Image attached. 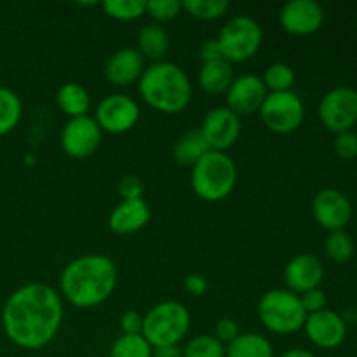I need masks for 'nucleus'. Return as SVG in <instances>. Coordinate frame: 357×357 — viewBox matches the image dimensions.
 <instances>
[{
	"instance_id": "nucleus-1",
	"label": "nucleus",
	"mask_w": 357,
	"mask_h": 357,
	"mask_svg": "<svg viewBox=\"0 0 357 357\" xmlns=\"http://www.w3.org/2000/svg\"><path fill=\"white\" fill-rule=\"evenodd\" d=\"M63 298L58 289L30 282L10 293L2 309L6 337L24 351H40L51 344L61 328Z\"/></svg>"
},
{
	"instance_id": "nucleus-2",
	"label": "nucleus",
	"mask_w": 357,
	"mask_h": 357,
	"mask_svg": "<svg viewBox=\"0 0 357 357\" xmlns=\"http://www.w3.org/2000/svg\"><path fill=\"white\" fill-rule=\"evenodd\" d=\"M117 286V267L105 255H84L63 268L59 295L77 309H94L107 302Z\"/></svg>"
},
{
	"instance_id": "nucleus-3",
	"label": "nucleus",
	"mask_w": 357,
	"mask_h": 357,
	"mask_svg": "<svg viewBox=\"0 0 357 357\" xmlns=\"http://www.w3.org/2000/svg\"><path fill=\"white\" fill-rule=\"evenodd\" d=\"M139 96L155 112L166 115L181 114L192 101V82L176 63H150L138 82Z\"/></svg>"
},
{
	"instance_id": "nucleus-4",
	"label": "nucleus",
	"mask_w": 357,
	"mask_h": 357,
	"mask_svg": "<svg viewBox=\"0 0 357 357\" xmlns=\"http://www.w3.org/2000/svg\"><path fill=\"white\" fill-rule=\"evenodd\" d=\"M192 190L206 202H220L229 197L237 185L236 160L227 152L209 150L190 173Z\"/></svg>"
},
{
	"instance_id": "nucleus-5",
	"label": "nucleus",
	"mask_w": 357,
	"mask_h": 357,
	"mask_svg": "<svg viewBox=\"0 0 357 357\" xmlns=\"http://www.w3.org/2000/svg\"><path fill=\"white\" fill-rule=\"evenodd\" d=\"M190 330V312L174 300L153 305L143 316V337L152 349L173 347L185 338Z\"/></svg>"
},
{
	"instance_id": "nucleus-6",
	"label": "nucleus",
	"mask_w": 357,
	"mask_h": 357,
	"mask_svg": "<svg viewBox=\"0 0 357 357\" xmlns=\"http://www.w3.org/2000/svg\"><path fill=\"white\" fill-rule=\"evenodd\" d=\"M257 310L265 330L274 335L284 337L298 333L305 326L307 312L300 302V295H295L286 288L264 293Z\"/></svg>"
},
{
	"instance_id": "nucleus-7",
	"label": "nucleus",
	"mask_w": 357,
	"mask_h": 357,
	"mask_svg": "<svg viewBox=\"0 0 357 357\" xmlns=\"http://www.w3.org/2000/svg\"><path fill=\"white\" fill-rule=\"evenodd\" d=\"M216 42L222 58L230 65H237L257 56L264 44V31L253 17L234 16L223 24Z\"/></svg>"
},
{
	"instance_id": "nucleus-8",
	"label": "nucleus",
	"mask_w": 357,
	"mask_h": 357,
	"mask_svg": "<svg viewBox=\"0 0 357 357\" xmlns=\"http://www.w3.org/2000/svg\"><path fill=\"white\" fill-rule=\"evenodd\" d=\"M260 117L268 131L275 135H289L303 124L305 107L295 91L268 93L260 108Z\"/></svg>"
},
{
	"instance_id": "nucleus-9",
	"label": "nucleus",
	"mask_w": 357,
	"mask_h": 357,
	"mask_svg": "<svg viewBox=\"0 0 357 357\" xmlns=\"http://www.w3.org/2000/svg\"><path fill=\"white\" fill-rule=\"evenodd\" d=\"M317 114L328 131L335 135L351 131L357 122V91L347 86L328 91L321 100Z\"/></svg>"
},
{
	"instance_id": "nucleus-10",
	"label": "nucleus",
	"mask_w": 357,
	"mask_h": 357,
	"mask_svg": "<svg viewBox=\"0 0 357 357\" xmlns=\"http://www.w3.org/2000/svg\"><path fill=\"white\" fill-rule=\"evenodd\" d=\"M139 115H142V110H139V105L135 98L115 93L108 94L98 103L96 112H94V121L98 122L103 132L124 135L138 124Z\"/></svg>"
},
{
	"instance_id": "nucleus-11",
	"label": "nucleus",
	"mask_w": 357,
	"mask_h": 357,
	"mask_svg": "<svg viewBox=\"0 0 357 357\" xmlns=\"http://www.w3.org/2000/svg\"><path fill=\"white\" fill-rule=\"evenodd\" d=\"M101 138H103V131L94 121V117L82 115V117L70 119L63 126L59 143H61L63 152L70 159L82 160L96 153L101 145Z\"/></svg>"
},
{
	"instance_id": "nucleus-12",
	"label": "nucleus",
	"mask_w": 357,
	"mask_h": 357,
	"mask_svg": "<svg viewBox=\"0 0 357 357\" xmlns=\"http://www.w3.org/2000/svg\"><path fill=\"white\" fill-rule=\"evenodd\" d=\"M201 132L209 150L227 152L241 136V117L227 107H216L202 119Z\"/></svg>"
},
{
	"instance_id": "nucleus-13",
	"label": "nucleus",
	"mask_w": 357,
	"mask_h": 357,
	"mask_svg": "<svg viewBox=\"0 0 357 357\" xmlns=\"http://www.w3.org/2000/svg\"><path fill=\"white\" fill-rule=\"evenodd\" d=\"M312 216L328 232L344 230L352 218V204L344 192L323 188L312 199Z\"/></svg>"
},
{
	"instance_id": "nucleus-14",
	"label": "nucleus",
	"mask_w": 357,
	"mask_h": 357,
	"mask_svg": "<svg viewBox=\"0 0 357 357\" xmlns=\"http://www.w3.org/2000/svg\"><path fill=\"white\" fill-rule=\"evenodd\" d=\"M282 30L295 37H309L324 23V9L316 0H291L279 13Z\"/></svg>"
},
{
	"instance_id": "nucleus-15",
	"label": "nucleus",
	"mask_w": 357,
	"mask_h": 357,
	"mask_svg": "<svg viewBox=\"0 0 357 357\" xmlns=\"http://www.w3.org/2000/svg\"><path fill=\"white\" fill-rule=\"evenodd\" d=\"M267 94L268 91L261 77L255 75V73H244V75L234 79L232 86L225 93V107L239 117L253 115L260 112Z\"/></svg>"
},
{
	"instance_id": "nucleus-16",
	"label": "nucleus",
	"mask_w": 357,
	"mask_h": 357,
	"mask_svg": "<svg viewBox=\"0 0 357 357\" xmlns=\"http://www.w3.org/2000/svg\"><path fill=\"white\" fill-rule=\"evenodd\" d=\"M307 338L319 349H337L347 338V324L344 317L338 316L333 310H319L316 314H309L305 321Z\"/></svg>"
},
{
	"instance_id": "nucleus-17",
	"label": "nucleus",
	"mask_w": 357,
	"mask_h": 357,
	"mask_svg": "<svg viewBox=\"0 0 357 357\" xmlns=\"http://www.w3.org/2000/svg\"><path fill=\"white\" fill-rule=\"evenodd\" d=\"M324 279V265L317 257L309 253H300L286 264L284 282L286 289L295 295L319 288Z\"/></svg>"
},
{
	"instance_id": "nucleus-18",
	"label": "nucleus",
	"mask_w": 357,
	"mask_h": 357,
	"mask_svg": "<svg viewBox=\"0 0 357 357\" xmlns=\"http://www.w3.org/2000/svg\"><path fill=\"white\" fill-rule=\"evenodd\" d=\"M146 65L136 47L117 49L105 63V77L115 87H129L139 82Z\"/></svg>"
},
{
	"instance_id": "nucleus-19",
	"label": "nucleus",
	"mask_w": 357,
	"mask_h": 357,
	"mask_svg": "<svg viewBox=\"0 0 357 357\" xmlns=\"http://www.w3.org/2000/svg\"><path fill=\"white\" fill-rule=\"evenodd\" d=\"M150 216L152 211L145 199L121 201L108 216V229L117 236H131L145 229Z\"/></svg>"
},
{
	"instance_id": "nucleus-20",
	"label": "nucleus",
	"mask_w": 357,
	"mask_h": 357,
	"mask_svg": "<svg viewBox=\"0 0 357 357\" xmlns=\"http://www.w3.org/2000/svg\"><path fill=\"white\" fill-rule=\"evenodd\" d=\"M236 73L234 65H230L225 59H216V61L202 63L197 73V84L204 93L211 96L225 94L229 87L232 86Z\"/></svg>"
},
{
	"instance_id": "nucleus-21",
	"label": "nucleus",
	"mask_w": 357,
	"mask_h": 357,
	"mask_svg": "<svg viewBox=\"0 0 357 357\" xmlns=\"http://www.w3.org/2000/svg\"><path fill=\"white\" fill-rule=\"evenodd\" d=\"M169 45L171 42L167 31L155 23L145 24L136 37V51L143 56V59H149L150 63L164 61L167 51H169Z\"/></svg>"
},
{
	"instance_id": "nucleus-22",
	"label": "nucleus",
	"mask_w": 357,
	"mask_h": 357,
	"mask_svg": "<svg viewBox=\"0 0 357 357\" xmlns=\"http://www.w3.org/2000/svg\"><path fill=\"white\" fill-rule=\"evenodd\" d=\"M208 152L209 146L201 129H188L173 145V159L187 167H194Z\"/></svg>"
},
{
	"instance_id": "nucleus-23",
	"label": "nucleus",
	"mask_w": 357,
	"mask_h": 357,
	"mask_svg": "<svg viewBox=\"0 0 357 357\" xmlns=\"http://www.w3.org/2000/svg\"><path fill=\"white\" fill-rule=\"evenodd\" d=\"M56 103L59 110L70 119L87 115L91 108V96L86 87L79 82H66L56 93Z\"/></svg>"
},
{
	"instance_id": "nucleus-24",
	"label": "nucleus",
	"mask_w": 357,
	"mask_h": 357,
	"mask_svg": "<svg viewBox=\"0 0 357 357\" xmlns=\"http://www.w3.org/2000/svg\"><path fill=\"white\" fill-rule=\"evenodd\" d=\"M225 357H274V347L264 335L241 333L225 345Z\"/></svg>"
},
{
	"instance_id": "nucleus-25",
	"label": "nucleus",
	"mask_w": 357,
	"mask_h": 357,
	"mask_svg": "<svg viewBox=\"0 0 357 357\" xmlns=\"http://www.w3.org/2000/svg\"><path fill=\"white\" fill-rule=\"evenodd\" d=\"M23 115V103L14 91L0 87V136L9 135L17 128Z\"/></svg>"
},
{
	"instance_id": "nucleus-26",
	"label": "nucleus",
	"mask_w": 357,
	"mask_h": 357,
	"mask_svg": "<svg viewBox=\"0 0 357 357\" xmlns=\"http://www.w3.org/2000/svg\"><path fill=\"white\" fill-rule=\"evenodd\" d=\"M152 345L143 335H121L112 344L110 357H152Z\"/></svg>"
},
{
	"instance_id": "nucleus-27",
	"label": "nucleus",
	"mask_w": 357,
	"mask_h": 357,
	"mask_svg": "<svg viewBox=\"0 0 357 357\" xmlns=\"http://www.w3.org/2000/svg\"><path fill=\"white\" fill-rule=\"evenodd\" d=\"M100 6L103 13L115 21H135L146 10L145 0H107Z\"/></svg>"
},
{
	"instance_id": "nucleus-28",
	"label": "nucleus",
	"mask_w": 357,
	"mask_h": 357,
	"mask_svg": "<svg viewBox=\"0 0 357 357\" xmlns=\"http://www.w3.org/2000/svg\"><path fill=\"white\" fill-rule=\"evenodd\" d=\"M295 79V70L289 65H286V63H272L271 66H267L264 77H261L268 93H286V91H291Z\"/></svg>"
},
{
	"instance_id": "nucleus-29",
	"label": "nucleus",
	"mask_w": 357,
	"mask_h": 357,
	"mask_svg": "<svg viewBox=\"0 0 357 357\" xmlns=\"http://www.w3.org/2000/svg\"><path fill=\"white\" fill-rule=\"evenodd\" d=\"M185 13L201 21H215L225 16L230 3L227 0H185L181 2Z\"/></svg>"
},
{
	"instance_id": "nucleus-30",
	"label": "nucleus",
	"mask_w": 357,
	"mask_h": 357,
	"mask_svg": "<svg viewBox=\"0 0 357 357\" xmlns=\"http://www.w3.org/2000/svg\"><path fill=\"white\" fill-rule=\"evenodd\" d=\"M324 251L335 264H347L354 257V241L345 230H335L328 234L324 241Z\"/></svg>"
},
{
	"instance_id": "nucleus-31",
	"label": "nucleus",
	"mask_w": 357,
	"mask_h": 357,
	"mask_svg": "<svg viewBox=\"0 0 357 357\" xmlns=\"http://www.w3.org/2000/svg\"><path fill=\"white\" fill-rule=\"evenodd\" d=\"M183 357H225V345L213 335H197L181 349Z\"/></svg>"
},
{
	"instance_id": "nucleus-32",
	"label": "nucleus",
	"mask_w": 357,
	"mask_h": 357,
	"mask_svg": "<svg viewBox=\"0 0 357 357\" xmlns=\"http://www.w3.org/2000/svg\"><path fill=\"white\" fill-rule=\"evenodd\" d=\"M181 10H183V7L178 0H150V2H146L145 14H149L155 21V24H160L173 21Z\"/></svg>"
},
{
	"instance_id": "nucleus-33",
	"label": "nucleus",
	"mask_w": 357,
	"mask_h": 357,
	"mask_svg": "<svg viewBox=\"0 0 357 357\" xmlns=\"http://www.w3.org/2000/svg\"><path fill=\"white\" fill-rule=\"evenodd\" d=\"M335 153L344 160L357 159V132L354 129L337 135L333 143Z\"/></svg>"
},
{
	"instance_id": "nucleus-34",
	"label": "nucleus",
	"mask_w": 357,
	"mask_h": 357,
	"mask_svg": "<svg viewBox=\"0 0 357 357\" xmlns=\"http://www.w3.org/2000/svg\"><path fill=\"white\" fill-rule=\"evenodd\" d=\"M119 195H121L122 201H132V199H143L145 194V185L135 174H128V176H122L119 180L117 185Z\"/></svg>"
},
{
	"instance_id": "nucleus-35",
	"label": "nucleus",
	"mask_w": 357,
	"mask_h": 357,
	"mask_svg": "<svg viewBox=\"0 0 357 357\" xmlns=\"http://www.w3.org/2000/svg\"><path fill=\"white\" fill-rule=\"evenodd\" d=\"M300 302H302L303 309H305L307 316L309 314H316L319 310L326 309V293L323 291L321 288L310 289V291H305L303 295H300Z\"/></svg>"
},
{
	"instance_id": "nucleus-36",
	"label": "nucleus",
	"mask_w": 357,
	"mask_h": 357,
	"mask_svg": "<svg viewBox=\"0 0 357 357\" xmlns=\"http://www.w3.org/2000/svg\"><path fill=\"white\" fill-rule=\"evenodd\" d=\"M239 335L241 331L236 321L229 319V317H223V319H220L218 323L215 324V335H213V337H215L216 340L222 342L223 345H229L230 342L236 340Z\"/></svg>"
},
{
	"instance_id": "nucleus-37",
	"label": "nucleus",
	"mask_w": 357,
	"mask_h": 357,
	"mask_svg": "<svg viewBox=\"0 0 357 357\" xmlns=\"http://www.w3.org/2000/svg\"><path fill=\"white\" fill-rule=\"evenodd\" d=\"M122 335H142L143 333V316L136 310H128L121 317Z\"/></svg>"
},
{
	"instance_id": "nucleus-38",
	"label": "nucleus",
	"mask_w": 357,
	"mask_h": 357,
	"mask_svg": "<svg viewBox=\"0 0 357 357\" xmlns=\"http://www.w3.org/2000/svg\"><path fill=\"white\" fill-rule=\"evenodd\" d=\"M183 288L192 296H202L208 291V281L201 274H188L183 281Z\"/></svg>"
},
{
	"instance_id": "nucleus-39",
	"label": "nucleus",
	"mask_w": 357,
	"mask_h": 357,
	"mask_svg": "<svg viewBox=\"0 0 357 357\" xmlns=\"http://www.w3.org/2000/svg\"><path fill=\"white\" fill-rule=\"evenodd\" d=\"M199 58H201L202 63H209V61H216V59H223L216 38H209V40L202 42L201 47H199Z\"/></svg>"
},
{
	"instance_id": "nucleus-40",
	"label": "nucleus",
	"mask_w": 357,
	"mask_h": 357,
	"mask_svg": "<svg viewBox=\"0 0 357 357\" xmlns=\"http://www.w3.org/2000/svg\"><path fill=\"white\" fill-rule=\"evenodd\" d=\"M152 357H183V354H181V349L178 345H173V347L153 349Z\"/></svg>"
},
{
	"instance_id": "nucleus-41",
	"label": "nucleus",
	"mask_w": 357,
	"mask_h": 357,
	"mask_svg": "<svg viewBox=\"0 0 357 357\" xmlns=\"http://www.w3.org/2000/svg\"><path fill=\"white\" fill-rule=\"evenodd\" d=\"M279 357H316V356H314L310 351H305V349L295 347V349H289V351L282 352Z\"/></svg>"
}]
</instances>
